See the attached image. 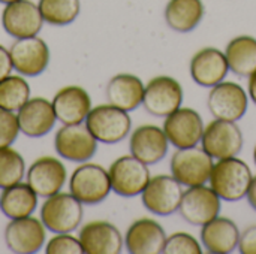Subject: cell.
Wrapping results in <instances>:
<instances>
[{
	"label": "cell",
	"mask_w": 256,
	"mask_h": 254,
	"mask_svg": "<svg viewBox=\"0 0 256 254\" xmlns=\"http://www.w3.org/2000/svg\"><path fill=\"white\" fill-rule=\"evenodd\" d=\"M202 244L188 232H176L166 237L164 254H201Z\"/></svg>",
	"instance_id": "obj_32"
},
{
	"label": "cell",
	"mask_w": 256,
	"mask_h": 254,
	"mask_svg": "<svg viewBox=\"0 0 256 254\" xmlns=\"http://www.w3.org/2000/svg\"><path fill=\"white\" fill-rule=\"evenodd\" d=\"M252 178L254 174L244 160L230 157L218 160L213 165L208 186L222 201L238 202L246 198Z\"/></svg>",
	"instance_id": "obj_1"
},
{
	"label": "cell",
	"mask_w": 256,
	"mask_h": 254,
	"mask_svg": "<svg viewBox=\"0 0 256 254\" xmlns=\"http://www.w3.org/2000/svg\"><path fill=\"white\" fill-rule=\"evenodd\" d=\"M248 94H249V99L256 105V70L248 76Z\"/></svg>",
	"instance_id": "obj_37"
},
{
	"label": "cell",
	"mask_w": 256,
	"mask_h": 254,
	"mask_svg": "<svg viewBox=\"0 0 256 254\" xmlns=\"http://www.w3.org/2000/svg\"><path fill=\"white\" fill-rule=\"evenodd\" d=\"M46 228L36 217H22L10 220L4 228L6 247L16 254H33L45 247Z\"/></svg>",
	"instance_id": "obj_14"
},
{
	"label": "cell",
	"mask_w": 256,
	"mask_h": 254,
	"mask_svg": "<svg viewBox=\"0 0 256 254\" xmlns=\"http://www.w3.org/2000/svg\"><path fill=\"white\" fill-rule=\"evenodd\" d=\"M208 112L218 120L238 121L249 108V94L240 84L222 81L210 88L207 97Z\"/></svg>",
	"instance_id": "obj_11"
},
{
	"label": "cell",
	"mask_w": 256,
	"mask_h": 254,
	"mask_svg": "<svg viewBox=\"0 0 256 254\" xmlns=\"http://www.w3.org/2000/svg\"><path fill=\"white\" fill-rule=\"evenodd\" d=\"M165 243V229L153 219L135 220L124 235V247L130 254H160Z\"/></svg>",
	"instance_id": "obj_21"
},
{
	"label": "cell",
	"mask_w": 256,
	"mask_h": 254,
	"mask_svg": "<svg viewBox=\"0 0 256 254\" xmlns=\"http://www.w3.org/2000/svg\"><path fill=\"white\" fill-rule=\"evenodd\" d=\"M183 97V87L176 78L159 75L146 84L142 106L150 115L165 118L182 106Z\"/></svg>",
	"instance_id": "obj_10"
},
{
	"label": "cell",
	"mask_w": 256,
	"mask_h": 254,
	"mask_svg": "<svg viewBox=\"0 0 256 254\" xmlns=\"http://www.w3.org/2000/svg\"><path fill=\"white\" fill-rule=\"evenodd\" d=\"M240 229L228 217L218 216L207 225L201 226V244L212 254H230L238 249Z\"/></svg>",
	"instance_id": "obj_24"
},
{
	"label": "cell",
	"mask_w": 256,
	"mask_h": 254,
	"mask_svg": "<svg viewBox=\"0 0 256 254\" xmlns=\"http://www.w3.org/2000/svg\"><path fill=\"white\" fill-rule=\"evenodd\" d=\"M38 6L44 21L51 25L72 24L81 10L80 0H39Z\"/></svg>",
	"instance_id": "obj_30"
},
{
	"label": "cell",
	"mask_w": 256,
	"mask_h": 254,
	"mask_svg": "<svg viewBox=\"0 0 256 254\" xmlns=\"http://www.w3.org/2000/svg\"><path fill=\"white\" fill-rule=\"evenodd\" d=\"M170 141L160 126L142 124L136 127L129 138V151L142 163L152 166L165 159Z\"/></svg>",
	"instance_id": "obj_18"
},
{
	"label": "cell",
	"mask_w": 256,
	"mask_h": 254,
	"mask_svg": "<svg viewBox=\"0 0 256 254\" xmlns=\"http://www.w3.org/2000/svg\"><path fill=\"white\" fill-rule=\"evenodd\" d=\"M20 133L18 117L12 111L0 108V147H10Z\"/></svg>",
	"instance_id": "obj_34"
},
{
	"label": "cell",
	"mask_w": 256,
	"mask_h": 254,
	"mask_svg": "<svg viewBox=\"0 0 256 254\" xmlns=\"http://www.w3.org/2000/svg\"><path fill=\"white\" fill-rule=\"evenodd\" d=\"M254 162H255V165H256V145H255V148H254Z\"/></svg>",
	"instance_id": "obj_40"
},
{
	"label": "cell",
	"mask_w": 256,
	"mask_h": 254,
	"mask_svg": "<svg viewBox=\"0 0 256 254\" xmlns=\"http://www.w3.org/2000/svg\"><path fill=\"white\" fill-rule=\"evenodd\" d=\"M82 204L69 193H56L45 199L40 207V220L46 231L52 234H70L82 222Z\"/></svg>",
	"instance_id": "obj_2"
},
{
	"label": "cell",
	"mask_w": 256,
	"mask_h": 254,
	"mask_svg": "<svg viewBox=\"0 0 256 254\" xmlns=\"http://www.w3.org/2000/svg\"><path fill=\"white\" fill-rule=\"evenodd\" d=\"M189 72L192 79L206 88H212L216 84L225 81L230 66L224 51L214 46H206L196 51L189 63Z\"/></svg>",
	"instance_id": "obj_19"
},
{
	"label": "cell",
	"mask_w": 256,
	"mask_h": 254,
	"mask_svg": "<svg viewBox=\"0 0 256 254\" xmlns=\"http://www.w3.org/2000/svg\"><path fill=\"white\" fill-rule=\"evenodd\" d=\"M20 132L28 138H42L52 130L57 117L52 103L45 97H30L16 112Z\"/></svg>",
	"instance_id": "obj_22"
},
{
	"label": "cell",
	"mask_w": 256,
	"mask_h": 254,
	"mask_svg": "<svg viewBox=\"0 0 256 254\" xmlns=\"http://www.w3.org/2000/svg\"><path fill=\"white\" fill-rule=\"evenodd\" d=\"M44 22L39 6L32 0H15L4 4L2 12V25L15 39L38 36Z\"/></svg>",
	"instance_id": "obj_16"
},
{
	"label": "cell",
	"mask_w": 256,
	"mask_h": 254,
	"mask_svg": "<svg viewBox=\"0 0 256 254\" xmlns=\"http://www.w3.org/2000/svg\"><path fill=\"white\" fill-rule=\"evenodd\" d=\"M246 199H248L249 205L256 211V175H254V178H252V183H250V186H249Z\"/></svg>",
	"instance_id": "obj_38"
},
{
	"label": "cell",
	"mask_w": 256,
	"mask_h": 254,
	"mask_svg": "<svg viewBox=\"0 0 256 254\" xmlns=\"http://www.w3.org/2000/svg\"><path fill=\"white\" fill-rule=\"evenodd\" d=\"M202 0H168L164 16L168 27L177 33L194 31L204 18Z\"/></svg>",
	"instance_id": "obj_26"
},
{
	"label": "cell",
	"mask_w": 256,
	"mask_h": 254,
	"mask_svg": "<svg viewBox=\"0 0 256 254\" xmlns=\"http://www.w3.org/2000/svg\"><path fill=\"white\" fill-rule=\"evenodd\" d=\"M26 177V162L12 147H0V189L21 183Z\"/></svg>",
	"instance_id": "obj_31"
},
{
	"label": "cell",
	"mask_w": 256,
	"mask_h": 254,
	"mask_svg": "<svg viewBox=\"0 0 256 254\" xmlns=\"http://www.w3.org/2000/svg\"><path fill=\"white\" fill-rule=\"evenodd\" d=\"M204 121L198 111L188 106H180L177 111L165 117L164 132L174 148H189L201 144L204 133Z\"/></svg>",
	"instance_id": "obj_13"
},
{
	"label": "cell",
	"mask_w": 256,
	"mask_h": 254,
	"mask_svg": "<svg viewBox=\"0 0 256 254\" xmlns=\"http://www.w3.org/2000/svg\"><path fill=\"white\" fill-rule=\"evenodd\" d=\"M244 145V136L237 121L214 118L204 127L201 138V147L213 157V160H222L237 157Z\"/></svg>",
	"instance_id": "obj_6"
},
{
	"label": "cell",
	"mask_w": 256,
	"mask_h": 254,
	"mask_svg": "<svg viewBox=\"0 0 256 254\" xmlns=\"http://www.w3.org/2000/svg\"><path fill=\"white\" fill-rule=\"evenodd\" d=\"M56 153L72 163H84L92 160L98 151V141L82 123L63 124L54 138Z\"/></svg>",
	"instance_id": "obj_12"
},
{
	"label": "cell",
	"mask_w": 256,
	"mask_h": 254,
	"mask_svg": "<svg viewBox=\"0 0 256 254\" xmlns=\"http://www.w3.org/2000/svg\"><path fill=\"white\" fill-rule=\"evenodd\" d=\"M238 252L242 254H256V225L246 228L238 241Z\"/></svg>",
	"instance_id": "obj_35"
},
{
	"label": "cell",
	"mask_w": 256,
	"mask_h": 254,
	"mask_svg": "<svg viewBox=\"0 0 256 254\" xmlns=\"http://www.w3.org/2000/svg\"><path fill=\"white\" fill-rule=\"evenodd\" d=\"M26 178L36 195L46 199L62 192L68 178V171L62 160L52 156H42L30 165Z\"/></svg>",
	"instance_id": "obj_17"
},
{
	"label": "cell",
	"mask_w": 256,
	"mask_h": 254,
	"mask_svg": "<svg viewBox=\"0 0 256 254\" xmlns=\"http://www.w3.org/2000/svg\"><path fill=\"white\" fill-rule=\"evenodd\" d=\"M51 103L56 117L62 124H80L86 121L92 109L90 94L80 85H66L60 88L54 94Z\"/></svg>",
	"instance_id": "obj_23"
},
{
	"label": "cell",
	"mask_w": 256,
	"mask_h": 254,
	"mask_svg": "<svg viewBox=\"0 0 256 254\" xmlns=\"http://www.w3.org/2000/svg\"><path fill=\"white\" fill-rule=\"evenodd\" d=\"M86 126L98 142L117 144L129 136L132 118L128 111L111 103H104L90 109L86 118Z\"/></svg>",
	"instance_id": "obj_3"
},
{
	"label": "cell",
	"mask_w": 256,
	"mask_h": 254,
	"mask_svg": "<svg viewBox=\"0 0 256 254\" xmlns=\"http://www.w3.org/2000/svg\"><path fill=\"white\" fill-rule=\"evenodd\" d=\"M12 69H14V64H12V60H10L9 49H6L3 45H0V79L10 75Z\"/></svg>",
	"instance_id": "obj_36"
},
{
	"label": "cell",
	"mask_w": 256,
	"mask_h": 254,
	"mask_svg": "<svg viewBox=\"0 0 256 254\" xmlns=\"http://www.w3.org/2000/svg\"><path fill=\"white\" fill-rule=\"evenodd\" d=\"M213 165V157L198 145L189 148H176L170 160L171 175L183 187L207 184Z\"/></svg>",
	"instance_id": "obj_4"
},
{
	"label": "cell",
	"mask_w": 256,
	"mask_h": 254,
	"mask_svg": "<svg viewBox=\"0 0 256 254\" xmlns=\"http://www.w3.org/2000/svg\"><path fill=\"white\" fill-rule=\"evenodd\" d=\"M69 192L82 205H98L112 192L110 174L100 165L84 162L72 172Z\"/></svg>",
	"instance_id": "obj_5"
},
{
	"label": "cell",
	"mask_w": 256,
	"mask_h": 254,
	"mask_svg": "<svg viewBox=\"0 0 256 254\" xmlns=\"http://www.w3.org/2000/svg\"><path fill=\"white\" fill-rule=\"evenodd\" d=\"M30 99V85L22 75H8L0 79V108L18 112Z\"/></svg>",
	"instance_id": "obj_29"
},
{
	"label": "cell",
	"mask_w": 256,
	"mask_h": 254,
	"mask_svg": "<svg viewBox=\"0 0 256 254\" xmlns=\"http://www.w3.org/2000/svg\"><path fill=\"white\" fill-rule=\"evenodd\" d=\"M222 199L207 184L188 187L178 207L180 217L192 226H204L220 216Z\"/></svg>",
	"instance_id": "obj_8"
},
{
	"label": "cell",
	"mask_w": 256,
	"mask_h": 254,
	"mask_svg": "<svg viewBox=\"0 0 256 254\" xmlns=\"http://www.w3.org/2000/svg\"><path fill=\"white\" fill-rule=\"evenodd\" d=\"M78 238L86 254H120L124 247L120 231L104 220L86 223L80 229Z\"/></svg>",
	"instance_id": "obj_20"
},
{
	"label": "cell",
	"mask_w": 256,
	"mask_h": 254,
	"mask_svg": "<svg viewBox=\"0 0 256 254\" xmlns=\"http://www.w3.org/2000/svg\"><path fill=\"white\" fill-rule=\"evenodd\" d=\"M14 69L22 76H38L50 64V48L38 36L15 39L9 48Z\"/></svg>",
	"instance_id": "obj_15"
},
{
	"label": "cell",
	"mask_w": 256,
	"mask_h": 254,
	"mask_svg": "<svg viewBox=\"0 0 256 254\" xmlns=\"http://www.w3.org/2000/svg\"><path fill=\"white\" fill-rule=\"evenodd\" d=\"M183 192V186L172 175L162 174L150 178L141 193V202L148 213L168 217L178 211Z\"/></svg>",
	"instance_id": "obj_9"
},
{
	"label": "cell",
	"mask_w": 256,
	"mask_h": 254,
	"mask_svg": "<svg viewBox=\"0 0 256 254\" xmlns=\"http://www.w3.org/2000/svg\"><path fill=\"white\" fill-rule=\"evenodd\" d=\"M108 174L112 192L122 198L141 196L152 178L148 165L142 163L132 154L116 159L111 163Z\"/></svg>",
	"instance_id": "obj_7"
},
{
	"label": "cell",
	"mask_w": 256,
	"mask_h": 254,
	"mask_svg": "<svg viewBox=\"0 0 256 254\" xmlns=\"http://www.w3.org/2000/svg\"><path fill=\"white\" fill-rule=\"evenodd\" d=\"M224 52L232 73L248 78L256 70V37L254 36H236L228 42Z\"/></svg>",
	"instance_id": "obj_28"
},
{
	"label": "cell",
	"mask_w": 256,
	"mask_h": 254,
	"mask_svg": "<svg viewBox=\"0 0 256 254\" xmlns=\"http://www.w3.org/2000/svg\"><path fill=\"white\" fill-rule=\"evenodd\" d=\"M38 195L27 183H16L10 187L2 189L0 211L9 220L32 216L38 208Z\"/></svg>",
	"instance_id": "obj_27"
},
{
	"label": "cell",
	"mask_w": 256,
	"mask_h": 254,
	"mask_svg": "<svg viewBox=\"0 0 256 254\" xmlns=\"http://www.w3.org/2000/svg\"><path fill=\"white\" fill-rule=\"evenodd\" d=\"M144 88L146 84L140 76L132 73H118L108 81L105 96L108 103L130 112L142 105Z\"/></svg>",
	"instance_id": "obj_25"
},
{
	"label": "cell",
	"mask_w": 256,
	"mask_h": 254,
	"mask_svg": "<svg viewBox=\"0 0 256 254\" xmlns=\"http://www.w3.org/2000/svg\"><path fill=\"white\" fill-rule=\"evenodd\" d=\"M12 1H15V0H0V3H3V4H8V3H12Z\"/></svg>",
	"instance_id": "obj_39"
},
{
	"label": "cell",
	"mask_w": 256,
	"mask_h": 254,
	"mask_svg": "<svg viewBox=\"0 0 256 254\" xmlns=\"http://www.w3.org/2000/svg\"><path fill=\"white\" fill-rule=\"evenodd\" d=\"M46 254H82V246L80 238L70 234H56L45 246Z\"/></svg>",
	"instance_id": "obj_33"
}]
</instances>
